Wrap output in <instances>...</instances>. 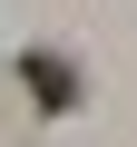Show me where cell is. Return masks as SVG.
Returning <instances> with one entry per match:
<instances>
[{"label": "cell", "mask_w": 137, "mask_h": 147, "mask_svg": "<svg viewBox=\"0 0 137 147\" xmlns=\"http://www.w3.org/2000/svg\"><path fill=\"white\" fill-rule=\"evenodd\" d=\"M20 79L39 88V108H68V98H79V79H68V59H20Z\"/></svg>", "instance_id": "obj_1"}]
</instances>
